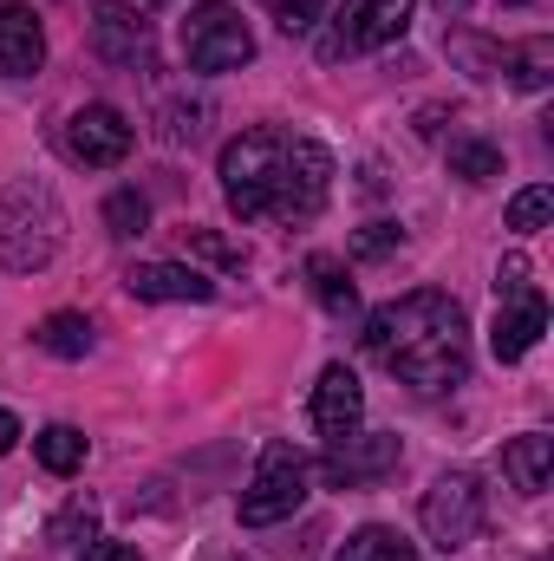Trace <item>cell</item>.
I'll return each instance as SVG.
<instances>
[{
  "label": "cell",
  "mask_w": 554,
  "mask_h": 561,
  "mask_svg": "<svg viewBox=\"0 0 554 561\" xmlns=\"http://www.w3.org/2000/svg\"><path fill=\"white\" fill-rule=\"evenodd\" d=\"M59 242H66V203L53 196V183L13 176L0 190V268L33 275L59 255Z\"/></svg>",
  "instance_id": "obj_3"
},
{
  "label": "cell",
  "mask_w": 554,
  "mask_h": 561,
  "mask_svg": "<svg viewBox=\"0 0 554 561\" xmlns=\"http://www.w3.org/2000/svg\"><path fill=\"white\" fill-rule=\"evenodd\" d=\"M222 196L242 222H313L333 196V150L313 138H293V131H275V125H255L242 138L222 144Z\"/></svg>",
  "instance_id": "obj_1"
},
{
  "label": "cell",
  "mask_w": 554,
  "mask_h": 561,
  "mask_svg": "<svg viewBox=\"0 0 554 561\" xmlns=\"http://www.w3.org/2000/svg\"><path fill=\"white\" fill-rule=\"evenodd\" d=\"M300 503H307V457L293 444H268L242 490V529H275Z\"/></svg>",
  "instance_id": "obj_6"
},
{
  "label": "cell",
  "mask_w": 554,
  "mask_h": 561,
  "mask_svg": "<svg viewBox=\"0 0 554 561\" xmlns=\"http://www.w3.org/2000/svg\"><path fill=\"white\" fill-rule=\"evenodd\" d=\"M549 470H554V437L549 431H522L503 444V477L522 490V496H542L549 490Z\"/></svg>",
  "instance_id": "obj_15"
},
{
  "label": "cell",
  "mask_w": 554,
  "mask_h": 561,
  "mask_svg": "<svg viewBox=\"0 0 554 561\" xmlns=\"http://www.w3.org/2000/svg\"><path fill=\"white\" fill-rule=\"evenodd\" d=\"M33 346L53 353V359H85L92 353V320L85 313H46L33 327Z\"/></svg>",
  "instance_id": "obj_16"
},
{
  "label": "cell",
  "mask_w": 554,
  "mask_h": 561,
  "mask_svg": "<svg viewBox=\"0 0 554 561\" xmlns=\"http://www.w3.org/2000/svg\"><path fill=\"white\" fill-rule=\"evenodd\" d=\"M542 333H549V300H542V287L529 280V287L503 294L496 327H489V353H496L503 366H516V359H529V346H535Z\"/></svg>",
  "instance_id": "obj_11"
},
{
  "label": "cell",
  "mask_w": 554,
  "mask_h": 561,
  "mask_svg": "<svg viewBox=\"0 0 554 561\" xmlns=\"http://www.w3.org/2000/svg\"><path fill=\"white\" fill-rule=\"evenodd\" d=\"M105 229H112L118 242L143 236V229H150V203H143L138 190H112V196H105Z\"/></svg>",
  "instance_id": "obj_24"
},
{
  "label": "cell",
  "mask_w": 554,
  "mask_h": 561,
  "mask_svg": "<svg viewBox=\"0 0 554 561\" xmlns=\"http://www.w3.org/2000/svg\"><path fill=\"white\" fill-rule=\"evenodd\" d=\"M307 280H313V294H320V307L326 313H359V287L346 280V268L333 262V255H307Z\"/></svg>",
  "instance_id": "obj_18"
},
{
  "label": "cell",
  "mask_w": 554,
  "mask_h": 561,
  "mask_svg": "<svg viewBox=\"0 0 554 561\" xmlns=\"http://www.w3.org/2000/svg\"><path fill=\"white\" fill-rule=\"evenodd\" d=\"M359 340L412 392H450L470 379V320H463L457 294H443V287H417L405 300H385L379 313H366Z\"/></svg>",
  "instance_id": "obj_2"
},
{
  "label": "cell",
  "mask_w": 554,
  "mask_h": 561,
  "mask_svg": "<svg viewBox=\"0 0 554 561\" xmlns=\"http://www.w3.org/2000/svg\"><path fill=\"white\" fill-rule=\"evenodd\" d=\"M450 176H463V183H496V176H503V150L489 138H450Z\"/></svg>",
  "instance_id": "obj_21"
},
{
  "label": "cell",
  "mask_w": 554,
  "mask_h": 561,
  "mask_svg": "<svg viewBox=\"0 0 554 561\" xmlns=\"http://www.w3.org/2000/svg\"><path fill=\"white\" fill-rule=\"evenodd\" d=\"M183 242H189V255H203V262H216V268H229V275L249 268V255H242L235 242H222L216 229H183Z\"/></svg>",
  "instance_id": "obj_25"
},
{
  "label": "cell",
  "mask_w": 554,
  "mask_h": 561,
  "mask_svg": "<svg viewBox=\"0 0 554 561\" xmlns=\"http://www.w3.org/2000/svg\"><path fill=\"white\" fill-rule=\"evenodd\" d=\"M417 523H424L430 549H443V556L470 549V542L483 536V483H476L470 470L437 477V483L424 490V503H417Z\"/></svg>",
  "instance_id": "obj_5"
},
{
  "label": "cell",
  "mask_w": 554,
  "mask_h": 561,
  "mask_svg": "<svg viewBox=\"0 0 554 561\" xmlns=\"http://www.w3.org/2000/svg\"><path fill=\"white\" fill-rule=\"evenodd\" d=\"M359 424H366V386H359L346 366H326L320 386H313V431H320L326 444H339V437H353Z\"/></svg>",
  "instance_id": "obj_12"
},
{
  "label": "cell",
  "mask_w": 554,
  "mask_h": 561,
  "mask_svg": "<svg viewBox=\"0 0 554 561\" xmlns=\"http://www.w3.org/2000/svg\"><path fill=\"white\" fill-rule=\"evenodd\" d=\"M268 13H275L280 33H313L320 26V13H326V0H262Z\"/></svg>",
  "instance_id": "obj_26"
},
{
  "label": "cell",
  "mask_w": 554,
  "mask_h": 561,
  "mask_svg": "<svg viewBox=\"0 0 554 561\" xmlns=\"http://www.w3.org/2000/svg\"><path fill=\"white\" fill-rule=\"evenodd\" d=\"M399 463H405V444H399V437H385V431H353V437L326 444L320 477H326L333 490H366V483L392 477Z\"/></svg>",
  "instance_id": "obj_9"
},
{
  "label": "cell",
  "mask_w": 554,
  "mask_h": 561,
  "mask_svg": "<svg viewBox=\"0 0 554 561\" xmlns=\"http://www.w3.org/2000/svg\"><path fill=\"white\" fill-rule=\"evenodd\" d=\"M399 242H405V229H399V222H366V229L353 236V255H359V262H385Z\"/></svg>",
  "instance_id": "obj_27"
},
{
  "label": "cell",
  "mask_w": 554,
  "mask_h": 561,
  "mask_svg": "<svg viewBox=\"0 0 554 561\" xmlns=\"http://www.w3.org/2000/svg\"><path fill=\"white\" fill-rule=\"evenodd\" d=\"M549 216H554V190H549V183H529V190H516V196H509V229H516V236L549 229Z\"/></svg>",
  "instance_id": "obj_22"
},
{
  "label": "cell",
  "mask_w": 554,
  "mask_h": 561,
  "mask_svg": "<svg viewBox=\"0 0 554 561\" xmlns=\"http://www.w3.org/2000/svg\"><path fill=\"white\" fill-rule=\"evenodd\" d=\"M131 118L118 112V105H79L66 125H59V150L72 157V163H85V170H112V163H125L131 157Z\"/></svg>",
  "instance_id": "obj_8"
},
{
  "label": "cell",
  "mask_w": 554,
  "mask_h": 561,
  "mask_svg": "<svg viewBox=\"0 0 554 561\" xmlns=\"http://www.w3.org/2000/svg\"><path fill=\"white\" fill-rule=\"evenodd\" d=\"M183 59L196 72H235V66L255 59V33H249V20L229 0H203L183 20Z\"/></svg>",
  "instance_id": "obj_4"
},
{
  "label": "cell",
  "mask_w": 554,
  "mask_h": 561,
  "mask_svg": "<svg viewBox=\"0 0 554 561\" xmlns=\"http://www.w3.org/2000/svg\"><path fill=\"white\" fill-rule=\"evenodd\" d=\"M516 287H529V255H509V262L496 268V300H503V294H516Z\"/></svg>",
  "instance_id": "obj_29"
},
{
  "label": "cell",
  "mask_w": 554,
  "mask_h": 561,
  "mask_svg": "<svg viewBox=\"0 0 554 561\" xmlns=\"http://www.w3.org/2000/svg\"><path fill=\"white\" fill-rule=\"evenodd\" d=\"M125 287L138 294V300H209L216 294V280L196 275V268H183V262H138Z\"/></svg>",
  "instance_id": "obj_14"
},
{
  "label": "cell",
  "mask_w": 554,
  "mask_h": 561,
  "mask_svg": "<svg viewBox=\"0 0 554 561\" xmlns=\"http://www.w3.org/2000/svg\"><path fill=\"white\" fill-rule=\"evenodd\" d=\"M163 138L170 144H196L203 138V105H163Z\"/></svg>",
  "instance_id": "obj_28"
},
{
  "label": "cell",
  "mask_w": 554,
  "mask_h": 561,
  "mask_svg": "<svg viewBox=\"0 0 554 561\" xmlns=\"http://www.w3.org/2000/svg\"><path fill=\"white\" fill-rule=\"evenodd\" d=\"M33 457H39L53 477H72V470L85 463V431H72V424H46V431L33 437Z\"/></svg>",
  "instance_id": "obj_20"
},
{
  "label": "cell",
  "mask_w": 554,
  "mask_h": 561,
  "mask_svg": "<svg viewBox=\"0 0 554 561\" xmlns=\"http://www.w3.org/2000/svg\"><path fill=\"white\" fill-rule=\"evenodd\" d=\"M92 53L105 66H150V20H143L131 0H99L92 7Z\"/></svg>",
  "instance_id": "obj_10"
},
{
  "label": "cell",
  "mask_w": 554,
  "mask_h": 561,
  "mask_svg": "<svg viewBox=\"0 0 554 561\" xmlns=\"http://www.w3.org/2000/svg\"><path fill=\"white\" fill-rule=\"evenodd\" d=\"M92 529H99V503H92V496H72V503L53 516L46 542H66V549H79V542H92Z\"/></svg>",
  "instance_id": "obj_23"
},
{
  "label": "cell",
  "mask_w": 554,
  "mask_h": 561,
  "mask_svg": "<svg viewBox=\"0 0 554 561\" xmlns=\"http://www.w3.org/2000/svg\"><path fill=\"white\" fill-rule=\"evenodd\" d=\"M79 561H143V556L131 549V542H92Z\"/></svg>",
  "instance_id": "obj_30"
},
{
  "label": "cell",
  "mask_w": 554,
  "mask_h": 561,
  "mask_svg": "<svg viewBox=\"0 0 554 561\" xmlns=\"http://www.w3.org/2000/svg\"><path fill=\"white\" fill-rule=\"evenodd\" d=\"M39 66H46V26H39L33 7L7 0L0 7V72L7 79H33Z\"/></svg>",
  "instance_id": "obj_13"
},
{
  "label": "cell",
  "mask_w": 554,
  "mask_h": 561,
  "mask_svg": "<svg viewBox=\"0 0 554 561\" xmlns=\"http://www.w3.org/2000/svg\"><path fill=\"white\" fill-rule=\"evenodd\" d=\"M443 7H470V0H443Z\"/></svg>",
  "instance_id": "obj_32"
},
{
  "label": "cell",
  "mask_w": 554,
  "mask_h": 561,
  "mask_svg": "<svg viewBox=\"0 0 554 561\" xmlns=\"http://www.w3.org/2000/svg\"><path fill=\"white\" fill-rule=\"evenodd\" d=\"M13 444H20V419H13V412H0V457H7Z\"/></svg>",
  "instance_id": "obj_31"
},
{
  "label": "cell",
  "mask_w": 554,
  "mask_h": 561,
  "mask_svg": "<svg viewBox=\"0 0 554 561\" xmlns=\"http://www.w3.org/2000/svg\"><path fill=\"white\" fill-rule=\"evenodd\" d=\"M503 72H509L522 92H542L554 79V39L535 33V39H522V46H503Z\"/></svg>",
  "instance_id": "obj_17"
},
{
  "label": "cell",
  "mask_w": 554,
  "mask_h": 561,
  "mask_svg": "<svg viewBox=\"0 0 554 561\" xmlns=\"http://www.w3.org/2000/svg\"><path fill=\"white\" fill-rule=\"evenodd\" d=\"M339 561H424V556H417L399 529H379V523H366V529H353V536H346Z\"/></svg>",
  "instance_id": "obj_19"
},
{
  "label": "cell",
  "mask_w": 554,
  "mask_h": 561,
  "mask_svg": "<svg viewBox=\"0 0 554 561\" xmlns=\"http://www.w3.org/2000/svg\"><path fill=\"white\" fill-rule=\"evenodd\" d=\"M412 7L417 0H346V7L333 13L326 39H320V59L339 66V59H359V53L392 46V39L412 26Z\"/></svg>",
  "instance_id": "obj_7"
}]
</instances>
